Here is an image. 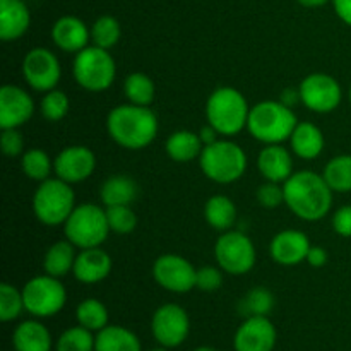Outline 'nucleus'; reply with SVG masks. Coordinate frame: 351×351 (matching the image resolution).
Masks as SVG:
<instances>
[{
    "label": "nucleus",
    "instance_id": "1",
    "mask_svg": "<svg viewBox=\"0 0 351 351\" xmlns=\"http://www.w3.org/2000/svg\"><path fill=\"white\" fill-rule=\"evenodd\" d=\"M285 204L304 221L326 218L332 206V191L324 177L315 171L302 170L291 173L283 184Z\"/></svg>",
    "mask_w": 351,
    "mask_h": 351
},
{
    "label": "nucleus",
    "instance_id": "2",
    "mask_svg": "<svg viewBox=\"0 0 351 351\" xmlns=\"http://www.w3.org/2000/svg\"><path fill=\"white\" fill-rule=\"evenodd\" d=\"M108 136L119 146L137 151L149 146L158 136V117L149 106L119 105L106 117Z\"/></svg>",
    "mask_w": 351,
    "mask_h": 351
},
{
    "label": "nucleus",
    "instance_id": "3",
    "mask_svg": "<svg viewBox=\"0 0 351 351\" xmlns=\"http://www.w3.org/2000/svg\"><path fill=\"white\" fill-rule=\"evenodd\" d=\"M297 115L281 101H261L250 108L247 129L254 139L264 144H281L290 139L297 127Z\"/></svg>",
    "mask_w": 351,
    "mask_h": 351
},
{
    "label": "nucleus",
    "instance_id": "4",
    "mask_svg": "<svg viewBox=\"0 0 351 351\" xmlns=\"http://www.w3.org/2000/svg\"><path fill=\"white\" fill-rule=\"evenodd\" d=\"M250 106L245 96L235 88L223 86L209 95L206 103V119L219 136H237L247 127Z\"/></svg>",
    "mask_w": 351,
    "mask_h": 351
},
{
    "label": "nucleus",
    "instance_id": "5",
    "mask_svg": "<svg viewBox=\"0 0 351 351\" xmlns=\"http://www.w3.org/2000/svg\"><path fill=\"white\" fill-rule=\"evenodd\" d=\"M199 165L209 180L223 185L233 184L245 173L247 154L239 144L218 139L216 143L202 147Z\"/></svg>",
    "mask_w": 351,
    "mask_h": 351
},
{
    "label": "nucleus",
    "instance_id": "6",
    "mask_svg": "<svg viewBox=\"0 0 351 351\" xmlns=\"http://www.w3.org/2000/svg\"><path fill=\"white\" fill-rule=\"evenodd\" d=\"M75 208V194L71 184L60 178L40 182L33 195V213L40 223L47 226L64 225Z\"/></svg>",
    "mask_w": 351,
    "mask_h": 351
},
{
    "label": "nucleus",
    "instance_id": "7",
    "mask_svg": "<svg viewBox=\"0 0 351 351\" xmlns=\"http://www.w3.org/2000/svg\"><path fill=\"white\" fill-rule=\"evenodd\" d=\"M112 232L106 219V209L96 204L75 206L64 223L65 239L79 249L99 247Z\"/></svg>",
    "mask_w": 351,
    "mask_h": 351
},
{
    "label": "nucleus",
    "instance_id": "8",
    "mask_svg": "<svg viewBox=\"0 0 351 351\" xmlns=\"http://www.w3.org/2000/svg\"><path fill=\"white\" fill-rule=\"evenodd\" d=\"M72 74L82 89L91 93H101L113 84L117 75V65L108 50L99 47H86L75 53Z\"/></svg>",
    "mask_w": 351,
    "mask_h": 351
},
{
    "label": "nucleus",
    "instance_id": "9",
    "mask_svg": "<svg viewBox=\"0 0 351 351\" xmlns=\"http://www.w3.org/2000/svg\"><path fill=\"white\" fill-rule=\"evenodd\" d=\"M24 308L33 317H51L64 308L67 302V291L58 278L43 274L36 276L24 285L23 290Z\"/></svg>",
    "mask_w": 351,
    "mask_h": 351
},
{
    "label": "nucleus",
    "instance_id": "10",
    "mask_svg": "<svg viewBox=\"0 0 351 351\" xmlns=\"http://www.w3.org/2000/svg\"><path fill=\"white\" fill-rule=\"evenodd\" d=\"M215 257L219 269L233 276H242L252 271L256 264V247L242 232H223L216 240Z\"/></svg>",
    "mask_w": 351,
    "mask_h": 351
},
{
    "label": "nucleus",
    "instance_id": "11",
    "mask_svg": "<svg viewBox=\"0 0 351 351\" xmlns=\"http://www.w3.org/2000/svg\"><path fill=\"white\" fill-rule=\"evenodd\" d=\"M23 77L31 89L38 93H48L57 88L62 77L60 62L53 51L36 47L27 51L23 58Z\"/></svg>",
    "mask_w": 351,
    "mask_h": 351
},
{
    "label": "nucleus",
    "instance_id": "12",
    "mask_svg": "<svg viewBox=\"0 0 351 351\" xmlns=\"http://www.w3.org/2000/svg\"><path fill=\"white\" fill-rule=\"evenodd\" d=\"M298 91H300L302 103L315 113L335 112L343 98L339 82L332 75L322 72L307 75L302 81Z\"/></svg>",
    "mask_w": 351,
    "mask_h": 351
},
{
    "label": "nucleus",
    "instance_id": "13",
    "mask_svg": "<svg viewBox=\"0 0 351 351\" xmlns=\"http://www.w3.org/2000/svg\"><path fill=\"white\" fill-rule=\"evenodd\" d=\"M151 331L161 346L177 348L187 339L191 331L187 312L177 304L161 305L151 319Z\"/></svg>",
    "mask_w": 351,
    "mask_h": 351
},
{
    "label": "nucleus",
    "instance_id": "14",
    "mask_svg": "<svg viewBox=\"0 0 351 351\" xmlns=\"http://www.w3.org/2000/svg\"><path fill=\"white\" fill-rule=\"evenodd\" d=\"M195 273L197 269L177 254H163L153 264L154 281L171 293H187L195 288Z\"/></svg>",
    "mask_w": 351,
    "mask_h": 351
},
{
    "label": "nucleus",
    "instance_id": "15",
    "mask_svg": "<svg viewBox=\"0 0 351 351\" xmlns=\"http://www.w3.org/2000/svg\"><path fill=\"white\" fill-rule=\"evenodd\" d=\"M276 339V328L267 315H254L245 317L237 329L233 346L235 351H273Z\"/></svg>",
    "mask_w": 351,
    "mask_h": 351
},
{
    "label": "nucleus",
    "instance_id": "16",
    "mask_svg": "<svg viewBox=\"0 0 351 351\" xmlns=\"http://www.w3.org/2000/svg\"><path fill=\"white\" fill-rule=\"evenodd\" d=\"M55 175L67 184L84 182L95 173L96 156L86 146H69L58 153L53 161Z\"/></svg>",
    "mask_w": 351,
    "mask_h": 351
},
{
    "label": "nucleus",
    "instance_id": "17",
    "mask_svg": "<svg viewBox=\"0 0 351 351\" xmlns=\"http://www.w3.org/2000/svg\"><path fill=\"white\" fill-rule=\"evenodd\" d=\"M34 112L33 98L23 88L5 84L0 89V129H17L29 122Z\"/></svg>",
    "mask_w": 351,
    "mask_h": 351
},
{
    "label": "nucleus",
    "instance_id": "18",
    "mask_svg": "<svg viewBox=\"0 0 351 351\" xmlns=\"http://www.w3.org/2000/svg\"><path fill=\"white\" fill-rule=\"evenodd\" d=\"M311 242L305 233L298 230H283L269 243V254L274 263L281 266H297L302 261H307Z\"/></svg>",
    "mask_w": 351,
    "mask_h": 351
},
{
    "label": "nucleus",
    "instance_id": "19",
    "mask_svg": "<svg viewBox=\"0 0 351 351\" xmlns=\"http://www.w3.org/2000/svg\"><path fill=\"white\" fill-rule=\"evenodd\" d=\"M89 40H91V29H88L84 21L75 16L60 17L51 27V41L55 47L67 53H79L88 47Z\"/></svg>",
    "mask_w": 351,
    "mask_h": 351
},
{
    "label": "nucleus",
    "instance_id": "20",
    "mask_svg": "<svg viewBox=\"0 0 351 351\" xmlns=\"http://www.w3.org/2000/svg\"><path fill=\"white\" fill-rule=\"evenodd\" d=\"M112 271V257L101 247H91V249H82L77 254L74 263L75 280L84 285H96L99 281L106 280Z\"/></svg>",
    "mask_w": 351,
    "mask_h": 351
},
{
    "label": "nucleus",
    "instance_id": "21",
    "mask_svg": "<svg viewBox=\"0 0 351 351\" xmlns=\"http://www.w3.org/2000/svg\"><path fill=\"white\" fill-rule=\"evenodd\" d=\"M257 168L267 182H287L291 177L293 161L287 147L281 144H266L257 158Z\"/></svg>",
    "mask_w": 351,
    "mask_h": 351
},
{
    "label": "nucleus",
    "instance_id": "22",
    "mask_svg": "<svg viewBox=\"0 0 351 351\" xmlns=\"http://www.w3.org/2000/svg\"><path fill=\"white\" fill-rule=\"evenodd\" d=\"M31 24V14L23 0H0V38L16 41L24 36Z\"/></svg>",
    "mask_w": 351,
    "mask_h": 351
},
{
    "label": "nucleus",
    "instance_id": "23",
    "mask_svg": "<svg viewBox=\"0 0 351 351\" xmlns=\"http://www.w3.org/2000/svg\"><path fill=\"white\" fill-rule=\"evenodd\" d=\"M293 153L302 160H315L324 149V136L315 123L298 122L290 137Z\"/></svg>",
    "mask_w": 351,
    "mask_h": 351
},
{
    "label": "nucleus",
    "instance_id": "24",
    "mask_svg": "<svg viewBox=\"0 0 351 351\" xmlns=\"http://www.w3.org/2000/svg\"><path fill=\"white\" fill-rule=\"evenodd\" d=\"M14 351H51V335L41 322L24 321L12 335Z\"/></svg>",
    "mask_w": 351,
    "mask_h": 351
},
{
    "label": "nucleus",
    "instance_id": "25",
    "mask_svg": "<svg viewBox=\"0 0 351 351\" xmlns=\"http://www.w3.org/2000/svg\"><path fill=\"white\" fill-rule=\"evenodd\" d=\"M137 192H139V187L132 178L127 177V175H113L103 182L101 189H99V197L106 208H110V206H130L136 201Z\"/></svg>",
    "mask_w": 351,
    "mask_h": 351
},
{
    "label": "nucleus",
    "instance_id": "26",
    "mask_svg": "<svg viewBox=\"0 0 351 351\" xmlns=\"http://www.w3.org/2000/svg\"><path fill=\"white\" fill-rule=\"evenodd\" d=\"M95 351H141V341L130 329L106 326L96 332Z\"/></svg>",
    "mask_w": 351,
    "mask_h": 351
},
{
    "label": "nucleus",
    "instance_id": "27",
    "mask_svg": "<svg viewBox=\"0 0 351 351\" xmlns=\"http://www.w3.org/2000/svg\"><path fill=\"white\" fill-rule=\"evenodd\" d=\"M202 144L199 134L191 130H177L167 141V154L177 163H189L194 158H199L202 153Z\"/></svg>",
    "mask_w": 351,
    "mask_h": 351
},
{
    "label": "nucleus",
    "instance_id": "28",
    "mask_svg": "<svg viewBox=\"0 0 351 351\" xmlns=\"http://www.w3.org/2000/svg\"><path fill=\"white\" fill-rule=\"evenodd\" d=\"M74 243H71L69 240L55 242L53 245L47 250V254H45V273L55 278H62L65 276V274L71 273V271L74 269L75 257H77L74 252Z\"/></svg>",
    "mask_w": 351,
    "mask_h": 351
},
{
    "label": "nucleus",
    "instance_id": "29",
    "mask_svg": "<svg viewBox=\"0 0 351 351\" xmlns=\"http://www.w3.org/2000/svg\"><path fill=\"white\" fill-rule=\"evenodd\" d=\"M204 218L211 228L218 232H228L237 221V208L226 195H213L204 208Z\"/></svg>",
    "mask_w": 351,
    "mask_h": 351
},
{
    "label": "nucleus",
    "instance_id": "30",
    "mask_svg": "<svg viewBox=\"0 0 351 351\" xmlns=\"http://www.w3.org/2000/svg\"><path fill=\"white\" fill-rule=\"evenodd\" d=\"M322 177L332 192H351V154H339L324 167Z\"/></svg>",
    "mask_w": 351,
    "mask_h": 351
},
{
    "label": "nucleus",
    "instance_id": "31",
    "mask_svg": "<svg viewBox=\"0 0 351 351\" xmlns=\"http://www.w3.org/2000/svg\"><path fill=\"white\" fill-rule=\"evenodd\" d=\"M123 93L132 105L149 106L154 99V82L144 72H132L125 77Z\"/></svg>",
    "mask_w": 351,
    "mask_h": 351
},
{
    "label": "nucleus",
    "instance_id": "32",
    "mask_svg": "<svg viewBox=\"0 0 351 351\" xmlns=\"http://www.w3.org/2000/svg\"><path fill=\"white\" fill-rule=\"evenodd\" d=\"M75 319L77 324L89 329L93 332H99L108 326V311L105 305L96 298L82 300L75 308Z\"/></svg>",
    "mask_w": 351,
    "mask_h": 351
},
{
    "label": "nucleus",
    "instance_id": "33",
    "mask_svg": "<svg viewBox=\"0 0 351 351\" xmlns=\"http://www.w3.org/2000/svg\"><path fill=\"white\" fill-rule=\"evenodd\" d=\"M21 168L27 178L36 182L48 180L51 171L55 170L53 161L41 149H27L21 158Z\"/></svg>",
    "mask_w": 351,
    "mask_h": 351
},
{
    "label": "nucleus",
    "instance_id": "34",
    "mask_svg": "<svg viewBox=\"0 0 351 351\" xmlns=\"http://www.w3.org/2000/svg\"><path fill=\"white\" fill-rule=\"evenodd\" d=\"M120 36H122V27H120V23L113 16L98 17L91 27L93 45L105 48V50L115 47L119 43Z\"/></svg>",
    "mask_w": 351,
    "mask_h": 351
},
{
    "label": "nucleus",
    "instance_id": "35",
    "mask_svg": "<svg viewBox=\"0 0 351 351\" xmlns=\"http://www.w3.org/2000/svg\"><path fill=\"white\" fill-rule=\"evenodd\" d=\"M274 307V295L267 288H252L240 302V312L245 317L254 315H267Z\"/></svg>",
    "mask_w": 351,
    "mask_h": 351
},
{
    "label": "nucleus",
    "instance_id": "36",
    "mask_svg": "<svg viewBox=\"0 0 351 351\" xmlns=\"http://www.w3.org/2000/svg\"><path fill=\"white\" fill-rule=\"evenodd\" d=\"M95 341L96 336H93V331L75 326L62 332L57 341V351H95Z\"/></svg>",
    "mask_w": 351,
    "mask_h": 351
},
{
    "label": "nucleus",
    "instance_id": "37",
    "mask_svg": "<svg viewBox=\"0 0 351 351\" xmlns=\"http://www.w3.org/2000/svg\"><path fill=\"white\" fill-rule=\"evenodd\" d=\"M24 308L23 291L9 283L0 285V319L2 322H10L21 315Z\"/></svg>",
    "mask_w": 351,
    "mask_h": 351
},
{
    "label": "nucleus",
    "instance_id": "38",
    "mask_svg": "<svg viewBox=\"0 0 351 351\" xmlns=\"http://www.w3.org/2000/svg\"><path fill=\"white\" fill-rule=\"evenodd\" d=\"M110 230L117 235H129L137 226V215L130 206H110L106 208Z\"/></svg>",
    "mask_w": 351,
    "mask_h": 351
},
{
    "label": "nucleus",
    "instance_id": "39",
    "mask_svg": "<svg viewBox=\"0 0 351 351\" xmlns=\"http://www.w3.org/2000/svg\"><path fill=\"white\" fill-rule=\"evenodd\" d=\"M69 96L60 89H51V91L45 93L43 99H41V115L48 120V122H60L65 115L69 113Z\"/></svg>",
    "mask_w": 351,
    "mask_h": 351
},
{
    "label": "nucleus",
    "instance_id": "40",
    "mask_svg": "<svg viewBox=\"0 0 351 351\" xmlns=\"http://www.w3.org/2000/svg\"><path fill=\"white\" fill-rule=\"evenodd\" d=\"M256 197L263 208L274 209L285 202V189L280 187V184L276 182H266L257 189Z\"/></svg>",
    "mask_w": 351,
    "mask_h": 351
},
{
    "label": "nucleus",
    "instance_id": "41",
    "mask_svg": "<svg viewBox=\"0 0 351 351\" xmlns=\"http://www.w3.org/2000/svg\"><path fill=\"white\" fill-rule=\"evenodd\" d=\"M223 283V274L218 267L204 266L195 273V288L201 291H216Z\"/></svg>",
    "mask_w": 351,
    "mask_h": 351
},
{
    "label": "nucleus",
    "instance_id": "42",
    "mask_svg": "<svg viewBox=\"0 0 351 351\" xmlns=\"http://www.w3.org/2000/svg\"><path fill=\"white\" fill-rule=\"evenodd\" d=\"M0 144L5 156H19L24 151V137L17 129H3L0 136Z\"/></svg>",
    "mask_w": 351,
    "mask_h": 351
},
{
    "label": "nucleus",
    "instance_id": "43",
    "mask_svg": "<svg viewBox=\"0 0 351 351\" xmlns=\"http://www.w3.org/2000/svg\"><path fill=\"white\" fill-rule=\"evenodd\" d=\"M332 228L338 235L351 237V206H343L332 216Z\"/></svg>",
    "mask_w": 351,
    "mask_h": 351
},
{
    "label": "nucleus",
    "instance_id": "44",
    "mask_svg": "<svg viewBox=\"0 0 351 351\" xmlns=\"http://www.w3.org/2000/svg\"><path fill=\"white\" fill-rule=\"evenodd\" d=\"M328 252L322 247H311L307 254V263L311 264L312 267H322L328 263Z\"/></svg>",
    "mask_w": 351,
    "mask_h": 351
},
{
    "label": "nucleus",
    "instance_id": "45",
    "mask_svg": "<svg viewBox=\"0 0 351 351\" xmlns=\"http://www.w3.org/2000/svg\"><path fill=\"white\" fill-rule=\"evenodd\" d=\"M332 3L339 19L351 26V0H332Z\"/></svg>",
    "mask_w": 351,
    "mask_h": 351
},
{
    "label": "nucleus",
    "instance_id": "46",
    "mask_svg": "<svg viewBox=\"0 0 351 351\" xmlns=\"http://www.w3.org/2000/svg\"><path fill=\"white\" fill-rule=\"evenodd\" d=\"M218 134L219 132L213 125H206L199 130V137H201V141L204 146H209V144L216 143V141H218Z\"/></svg>",
    "mask_w": 351,
    "mask_h": 351
},
{
    "label": "nucleus",
    "instance_id": "47",
    "mask_svg": "<svg viewBox=\"0 0 351 351\" xmlns=\"http://www.w3.org/2000/svg\"><path fill=\"white\" fill-rule=\"evenodd\" d=\"M281 103H285L287 106H290V108H293L295 105H297L298 101H302L300 99V91L298 89H293V88H288L285 89L283 95H281Z\"/></svg>",
    "mask_w": 351,
    "mask_h": 351
},
{
    "label": "nucleus",
    "instance_id": "48",
    "mask_svg": "<svg viewBox=\"0 0 351 351\" xmlns=\"http://www.w3.org/2000/svg\"><path fill=\"white\" fill-rule=\"evenodd\" d=\"M304 7H322L329 2V0H297Z\"/></svg>",
    "mask_w": 351,
    "mask_h": 351
},
{
    "label": "nucleus",
    "instance_id": "49",
    "mask_svg": "<svg viewBox=\"0 0 351 351\" xmlns=\"http://www.w3.org/2000/svg\"><path fill=\"white\" fill-rule=\"evenodd\" d=\"M194 351H216L215 348H209V346H201V348L194 350Z\"/></svg>",
    "mask_w": 351,
    "mask_h": 351
},
{
    "label": "nucleus",
    "instance_id": "50",
    "mask_svg": "<svg viewBox=\"0 0 351 351\" xmlns=\"http://www.w3.org/2000/svg\"><path fill=\"white\" fill-rule=\"evenodd\" d=\"M149 351H167V348H165V346H161V348H154V350H149Z\"/></svg>",
    "mask_w": 351,
    "mask_h": 351
},
{
    "label": "nucleus",
    "instance_id": "51",
    "mask_svg": "<svg viewBox=\"0 0 351 351\" xmlns=\"http://www.w3.org/2000/svg\"><path fill=\"white\" fill-rule=\"evenodd\" d=\"M350 101H351V88H350Z\"/></svg>",
    "mask_w": 351,
    "mask_h": 351
}]
</instances>
